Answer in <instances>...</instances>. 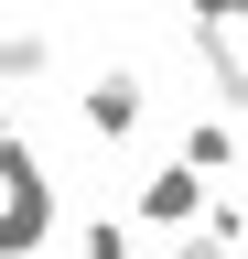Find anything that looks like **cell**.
Instances as JSON below:
<instances>
[{
  "label": "cell",
  "mask_w": 248,
  "mask_h": 259,
  "mask_svg": "<svg viewBox=\"0 0 248 259\" xmlns=\"http://www.w3.org/2000/svg\"><path fill=\"white\" fill-rule=\"evenodd\" d=\"M130 119H140V97H130V76L86 87V130H130Z\"/></svg>",
  "instance_id": "1"
}]
</instances>
